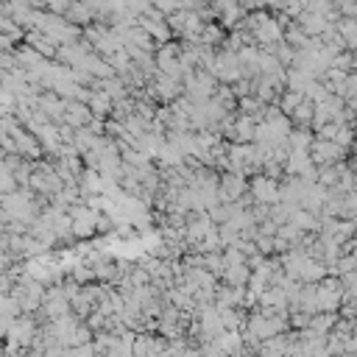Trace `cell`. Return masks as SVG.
Segmentation results:
<instances>
[{
	"label": "cell",
	"instance_id": "obj_1",
	"mask_svg": "<svg viewBox=\"0 0 357 357\" xmlns=\"http://www.w3.org/2000/svg\"><path fill=\"white\" fill-rule=\"evenodd\" d=\"M335 31H338V37H340L343 48H346L349 53H357V20L340 17V20L335 23Z\"/></svg>",
	"mask_w": 357,
	"mask_h": 357
},
{
	"label": "cell",
	"instance_id": "obj_2",
	"mask_svg": "<svg viewBox=\"0 0 357 357\" xmlns=\"http://www.w3.org/2000/svg\"><path fill=\"white\" fill-rule=\"evenodd\" d=\"M254 190H257V195L265 201L268 198V204H273L276 198H279V190H276V184L273 182H265V179H260L257 184H254Z\"/></svg>",
	"mask_w": 357,
	"mask_h": 357
},
{
	"label": "cell",
	"instance_id": "obj_3",
	"mask_svg": "<svg viewBox=\"0 0 357 357\" xmlns=\"http://www.w3.org/2000/svg\"><path fill=\"white\" fill-rule=\"evenodd\" d=\"M224 187H226V190H229V195L235 198V195H240V190H243V182H240L238 176H226V179H224Z\"/></svg>",
	"mask_w": 357,
	"mask_h": 357
}]
</instances>
